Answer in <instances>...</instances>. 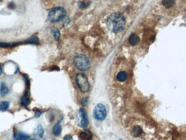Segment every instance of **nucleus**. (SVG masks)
Listing matches in <instances>:
<instances>
[{"label": "nucleus", "mask_w": 186, "mask_h": 140, "mask_svg": "<svg viewBox=\"0 0 186 140\" xmlns=\"http://www.w3.org/2000/svg\"><path fill=\"white\" fill-rule=\"evenodd\" d=\"M65 18H66V20L65 21V25L67 26L70 23V19L69 18H66V17H65Z\"/></svg>", "instance_id": "nucleus-23"}, {"label": "nucleus", "mask_w": 186, "mask_h": 140, "mask_svg": "<svg viewBox=\"0 0 186 140\" xmlns=\"http://www.w3.org/2000/svg\"><path fill=\"white\" fill-rule=\"evenodd\" d=\"M87 102V98H84V99H82V103L83 105H84H84L86 104Z\"/></svg>", "instance_id": "nucleus-24"}, {"label": "nucleus", "mask_w": 186, "mask_h": 140, "mask_svg": "<svg viewBox=\"0 0 186 140\" xmlns=\"http://www.w3.org/2000/svg\"><path fill=\"white\" fill-rule=\"evenodd\" d=\"M2 71H2V68L1 66H0V76L2 74Z\"/></svg>", "instance_id": "nucleus-25"}, {"label": "nucleus", "mask_w": 186, "mask_h": 140, "mask_svg": "<svg viewBox=\"0 0 186 140\" xmlns=\"http://www.w3.org/2000/svg\"><path fill=\"white\" fill-rule=\"evenodd\" d=\"M62 132V126L60 123L58 122L53 128V133L55 136H59Z\"/></svg>", "instance_id": "nucleus-12"}, {"label": "nucleus", "mask_w": 186, "mask_h": 140, "mask_svg": "<svg viewBox=\"0 0 186 140\" xmlns=\"http://www.w3.org/2000/svg\"><path fill=\"white\" fill-rule=\"evenodd\" d=\"M27 43L31 44H38L39 43V39L36 36L32 37L30 39H27Z\"/></svg>", "instance_id": "nucleus-19"}, {"label": "nucleus", "mask_w": 186, "mask_h": 140, "mask_svg": "<svg viewBox=\"0 0 186 140\" xmlns=\"http://www.w3.org/2000/svg\"><path fill=\"white\" fill-rule=\"evenodd\" d=\"M79 113L80 117L81 118L80 122V126L82 128L86 127L89 124V119H88V116H87V112L85 109L83 108L80 109Z\"/></svg>", "instance_id": "nucleus-6"}, {"label": "nucleus", "mask_w": 186, "mask_h": 140, "mask_svg": "<svg viewBox=\"0 0 186 140\" xmlns=\"http://www.w3.org/2000/svg\"><path fill=\"white\" fill-rule=\"evenodd\" d=\"M10 103L8 101H2L0 102V111L4 112L8 109Z\"/></svg>", "instance_id": "nucleus-16"}, {"label": "nucleus", "mask_w": 186, "mask_h": 140, "mask_svg": "<svg viewBox=\"0 0 186 140\" xmlns=\"http://www.w3.org/2000/svg\"><path fill=\"white\" fill-rule=\"evenodd\" d=\"M36 140V139H29L28 140Z\"/></svg>", "instance_id": "nucleus-26"}, {"label": "nucleus", "mask_w": 186, "mask_h": 140, "mask_svg": "<svg viewBox=\"0 0 186 140\" xmlns=\"http://www.w3.org/2000/svg\"><path fill=\"white\" fill-rule=\"evenodd\" d=\"M30 136L21 131H14L13 133V140H27Z\"/></svg>", "instance_id": "nucleus-9"}, {"label": "nucleus", "mask_w": 186, "mask_h": 140, "mask_svg": "<svg viewBox=\"0 0 186 140\" xmlns=\"http://www.w3.org/2000/svg\"><path fill=\"white\" fill-rule=\"evenodd\" d=\"M93 115L97 121H104L107 116L106 109L104 105L101 103L98 104L93 109Z\"/></svg>", "instance_id": "nucleus-5"}, {"label": "nucleus", "mask_w": 186, "mask_h": 140, "mask_svg": "<svg viewBox=\"0 0 186 140\" xmlns=\"http://www.w3.org/2000/svg\"><path fill=\"white\" fill-rule=\"evenodd\" d=\"M129 41L132 46H136L139 42V37L136 34H132L129 38Z\"/></svg>", "instance_id": "nucleus-14"}, {"label": "nucleus", "mask_w": 186, "mask_h": 140, "mask_svg": "<svg viewBox=\"0 0 186 140\" xmlns=\"http://www.w3.org/2000/svg\"><path fill=\"white\" fill-rule=\"evenodd\" d=\"M127 74L125 71H120L117 75V80L120 82H124L127 79Z\"/></svg>", "instance_id": "nucleus-13"}, {"label": "nucleus", "mask_w": 186, "mask_h": 140, "mask_svg": "<svg viewBox=\"0 0 186 140\" xmlns=\"http://www.w3.org/2000/svg\"><path fill=\"white\" fill-rule=\"evenodd\" d=\"M74 64L78 70L83 72L89 70L91 66L89 59L83 54H79L75 56Z\"/></svg>", "instance_id": "nucleus-3"}, {"label": "nucleus", "mask_w": 186, "mask_h": 140, "mask_svg": "<svg viewBox=\"0 0 186 140\" xmlns=\"http://www.w3.org/2000/svg\"><path fill=\"white\" fill-rule=\"evenodd\" d=\"M126 21L124 16L121 13H114L109 16L107 20V27L110 31L119 33L124 30Z\"/></svg>", "instance_id": "nucleus-1"}, {"label": "nucleus", "mask_w": 186, "mask_h": 140, "mask_svg": "<svg viewBox=\"0 0 186 140\" xmlns=\"http://www.w3.org/2000/svg\"><path fill=\"white\" fill-rule=\"evenodd\" d=\"M43 113V111L41 109H35V118H38Z\"/></svg>", "instance_id": "nucleus-20"}, {"label": "nucleus", "mask_w": 186, "mask_h": 140, "mask_svg": "<svg viewBox=\"0 0 186 140\" xmlns=\"http://www.w3.org/2000/svg\"><path fill=\"white\" fill-rule=\"evenodd\" d=\"M162 4L165 8H170L175 4V0H163Z\"/></svg>", "instance_id": "nucleus-17"}, {"label": "nucleus", "mask_w": 186, "mask_h": 140, "mask_svg": "<svg viewBox=\"0 0 186 140\" xmlns=\"http://www.w3.org/2000/svg\"><path fill=\"white\" fill-rule=\"evenodd\" d=\"M11 44L8 43H4V42H0V48H8L10 47Z\"/></svg>", "instance_id": "nucleus-21"}, {"label": "nucleus", "mask_w": 186, "mask_h": 140, "mask_svg": "<svg viewBox=\"0 0 186 140\" xmlns=\"http://www.w3.org/2000/svg\"><path fill=\"white\" fill-rule=\"evenodd\" d=\"M63 140H74L73 137L70 135H67L63 137Z\"/></svg>", "instance_id": "nucleus-22"}, {"label": "nucleus", "mask_w": 186, "mask_h": 140, "mask_svg": "<svg viewBox=\"0 0 186 140\" xmlns=\"http://www.w3.org/2000/svg\"><path fill=\"white\" fill-rule=\"evenodd\" d=\"M119 140H123V139H120Z\"/></svg>", "instance_id": "nucleus-27"}, {"label": "nucleus", "mask_w": 186, "mask_h": 140, "mask_svg": "<svg viewBox=\"0 0 186 140\" xmlns=\"http://www.w3.org/2000/svg\"><path fill=\"white\" fill-rule=\"evenodd\" d=\"M76 82L79 88L83 93L88 92L90 89V85L88 78L85 74L79 73L76 76Z\"/></svg>", "instance_id": "nucleus-4"}, {"label": "nucleus", "mask_w": 186, "mask_h": 140, "mask_svg": "<svg viewBox=\"0 0 186 140\" xmlns=\"http://www.w3.org/2000/svg\"><path fill=\"white\" fill-rule=\"evenodd\" d=\"M44 133V130L42 125L38 124L34 130L33 135L36 139L40 140L43 138Z\"/></svg>", "instance_id": "nucleus-8"}, {"label": "nucleus", "mask_w": 186, "mask_h": 140, "mask_svg": "<svg viewBox=\"0 0 186 140\" xmlns=\"http://www.w3.org/2000/svg\"><path fill=\"white\" fill-rule=\"evenodd\" d=\"M51 34L53 35L55 39L56 40H58L60 38L61 34H60V32L59 31L58 29L57 28H54L53 29L51 30Z\"/></svg>", "instance_id": "nucleus-18"}, {"label": "nucleus", "mask_w": 186, "mask_h": 140, "mask_svg": "<svg viewBox=\"0 0 186 140\" xmlns=\"http://www.w3.org/2000/svg\"><path fill=\"white\" fill-rule=\"evenodd\" d=\"M9 93V89H8V87L6 85V84L2 82L1 83V86H0V94L2 96H4L5 95H6L7 94H8Z\"/></svg>", "instance_id": "nucleus-15"}, {"label": "nucleus", "mask_w": 186, "mask_h": 140, "mask_svg": "<svg viewBox=\"0 0 186 140\" xmlns=\"http://www.w3.org/2000/svg\"><path fill=\"white\" fill-rule=\"evenodd\" d=\"M143 129L139 125H136L133 127L132 130V135L135 137H138L143 134Z\"/></svg>", "instance_id": "nucleus-11"}, {"label": "nucleus", "mask_w": 186, "mask_h": 140, "mask_svg": "<svg viewBox=\"0 0 186 140\" xmlns=\"http://www.w3.org/2000/svg\"><path fill=\"white\" fill-rule=\"evenodd\" d=\"M66 11L61 7H58L51 9L48 14V19L51 23H58L66 17Z\"/></svg>", "instance_id": "nucleus-2"}, {"label": "nucleus", "mask_w": 186, "mask_h": 140, "mask_svg": "<svg viewBox=\"0 0 186 140\" xmlns=\"http://www.w3.org/2000/svg\"><path fill=\"white\" fill-rule=\"evenodd\" d=\"M80 140H91L92 139V134L89 130H84L79 135Z\"/></svg>", "instance_id": "nucleus-10"}, {"label": "nucleus", "mask_w": 186, "mask_h": 140, "mask_svg": "<svg viewBox=\"0 0 186 140\" xmlns=\"http://www.w3.org/2000/svg\"><path fill=\"white\" fill-rule=\"evenodd\" d=\"M31 95L29 92V90H27L23 95L21 96L20 98V103L21 105L24 107H27L31 103Z\"/></svg>", "instance_id": "nucleus-7"}]
</instances>
